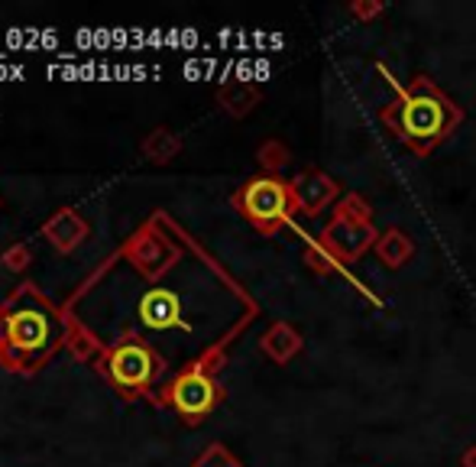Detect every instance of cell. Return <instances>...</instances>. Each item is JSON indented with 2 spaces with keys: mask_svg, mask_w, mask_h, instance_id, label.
<instances>
[{
  "mask_svg": "<svg viewBox=\"0 0 476 467\" xmlns=\"http://www.w3.org/2000/svg\"><path fill=\"white\" fill-rule=\"evenodd\" d=\"M108 367H110V376H114L120 386L139 389L153 380L156 357L143 348V344H123V348H117L114 354H110Z\"/></svg>",
  "mask_w": 476,
  "mask_h": 467,
  "instance_id": "6",
  "label": "cell"
},
{
  "mask_svg": "<svg viewBox=\"0 0 476 467\" xmlns=\"http://www.w3.org/2000/svg\"><path fill=\"white\" fill-rule=\"evenodd\" d=\"M376 71L392 88V101L379 110V120L415 156H422V159L431 156L463 124V108L447 91H441L428 75H415L402 85L386 62H376Z\"/></svg>",
  "mask_w": 476,
  "mask_h": 467,
  "instance_id": "1",
  "label": "cell"
},
{
  "mask_svg": "<svg viewBox=\"0 0 476 467\" xmlns=\"http://www.w3.org/2000/svg\"><path fill=\"white\" fill-rule=\"evenodd\" d=\"M260 348L272 364H289V360L301 354L305 341H301L299 328H292L289 321H276V325L266 331V338L260 341Z\"/></svg>",
  "mask_w": 476,
  "mask_h": 467,
  "instance_id": "8",
  "label": "cell"
},
{
  "mask_svg": "<svg viewBox=\"0 0 476 467\" xmlns=\"http://www.w3.org/2000/svg\"><path fill=\"white\" fill-rule=\"evenodd\" d=\"M178 137L176 133H169L166 127H159V130H153L147 137V143H143V149H147V156L153 159V163H169L172 156L178 153Z\"/></svg>",
  "mask_w": 476,
  "mask_h": 467,
  "instance_id": "13",
  "label": "cell"
},
{
  "mask_svg": "<svg viewBox=\"0 0 476 467\" xmlns=\"http://www.w3.org/2000/svg\"><path fill=\"white\" fill-rule=\"evenodd\" d=\"M4 260H7L10 270H24V266L30 263V250H26V247H14V250H7V257H4Z\"/></svg>",
  "mask_w": 476,
  "mask_h": 467,
  "instance_id": "16",
  "label": "cell"
},
{
  "mask_svg": "<svg viewBox=\"0 0 476 467\" xmlns=\"http://www.w3.org/2000/svg\"><path fill=\"white\" fill-rule=\"evenodd\" d=\"M71 348H75V357L85 360V357H88V350H91V341H88L85 335H78V338H71Z\"/></svg>",
  "mask_w": 476,
  "mask_h": 467,
  "instance_id": "18",
  "label": "cell"
},
{
  "mask_svg": "<svg viewBox=\"0 0 476 467\" xmlns=\"http://www.w3.org/2000/svg\"><path fill=\"white\" fill-rule=\"evenodd\" d=\"M461 464H463V467H476V444L463 452V461H461Z\"/></svg>",
  "mask_w": 476,
  "mask_h": 467,
  "instance_id": "19",
  "label": "cell"
},
{
  "mask_svg": "<svg viewBox=\"0 0 476 467\" xmlns=\"http://www.w3.org/2000/svg\"><path fill=\"white\" fill-rule=\"evenodd\" d=\"M260 163L269 169V176H276V172L285 166V147L282 143H276V140L266 143V147L260 149Z\"/></svg>",
  "mask_w": 476,
  "mask_h": 467,
  "instance_id": "15",
  "label": "cell"
},
{
  "mask_svg": "<svg viewBox=\"0 0 476 467\" xmlns=\"http://www.w3.org/2000/svg\"><path fill=\"white\" fill-rule=\"evenodd\" d=\"M292 198L295 211H301L308 218H318L321 211H328L330 205H338L344 198V188H340V182L330 179L328 172L305 169L292 179Z\"/></svg>",
  "mask_w": 476,
  "mask_h": 467,
  "instance_id": "5",
  "label": "cell"
},
{
  "mask_svg": "<svg viewBox=\"0 0 476 467\" xmlns=\"http://www.w3.org/2000/svg\"><path fill=\"white\" fill-rule=\"evenodd\" d=\"M195 467H243V464H240V461L233 458V454L227 452L224 444H211L208 452L195 461Z\"/></svg>",
  "mask_w": 476,
  "mask_h": 467,
  "instance_id": "14",
  "label": "cell"
},
{
  "mask_svg": "<svg viewBox=\"0 0 476 467\" xmlns=\"http://www.w3.org/2000/svg\"><path fill=\"white\" fill-rule=\"evenodd\" d=\"M169 403L176 405L188 422H201L221 403V386L211 380V374L192 367V370H185L182 376H176V383L169 386Z\"/></svg>",
  "mask_w": 476,
  "mask_h": 467,
  "instance_id": "4",
  "label": "cell"
},
{
  "mask_svg": "<svg viewBox=\"0 0 476 467\" xmlns=\"http://www.w3.org/2000/svg\"><path fill=\"white\" fill-rule=\"evenodd\" d=\"M233 208L243 214L260 234L272 237L285 224H292L295 214V198H292V182L279 179V176H256V179L243 182L237 195H233Z\"/></svg>",
  "mask_w": 476,
  "mask_h": 467,
  "instance_id": "3",
  "label": "cell"
},
{
  "mask_svg": "<svg viewBox=\"0 0 476 467\" xmlns=\"http://www.w3.org/2000/svg\"><path fill=\"white\" fill-rule=\"evenodd\" d=\"M46 234L59 250H71L81 237H85V221L78 218V214H71V211H59V214L46 224Z\"/></svg>",
  "mask_w": 476,
  "mask_h": 467,
  "instance_id": "11",
  "label": "cell"
},
{
  "mask_svg": "<svg viewBox=\"0 0 476 467\" xmlns=\"http://www.w3.org/2000/svg\"><path fill=\"white\" fill-rule=\"evenodd\" d=\"M379 241V231L373 227V208L363 202V195L347 192L338 205H334V214L324 224L321 237H318V247L328 253L330 260H340V263H354L360 260L367 250H373Z\"/></svg>",
  "mask_w": 476,
  "mask_h": 467,
  "instance_id": "2",
  "label": "cell"
},
{
  "mask_svg": "<svg viewBox=\"0 0 476 467\" xmlns=\"http://www.w3.org/2000/svg\"><path fill=\"white\" fill-rule=\"evenodd\" d=\"M137 260H139V266H143L147 272L159 276L162 270H169L172 253L166 250V243L156 241V237H143V241H139V247H137Z\"/></svg>",
  "mask_w": 476,
  "mask_h": 467,
  "instance_id": "12",
  "label": "cell"
},
{
  "mask_svg": "<svg viewBox=\"0 0 476 467\" xmlns=\"http://www.w3.org/2000/svg\"><path fill=\"white\" fill-rule=\"evenodd\" d=\"M373 250H376V257L383 260L389 270H399V266H405L408 260H412L415 243H412V237H408L402 227H386V231H379V241Z\"/></svg>",
  "mask_w": 476,
  "mask_h": 467,
  "instance_id": "10",
  "label": "cell"
},
{
  "mask_svg": "<svg viewBox=\"0 0 476 467\" xmlns=\"http://www.w3.org/2000/svg\"><path fill=\"white\" fill-rule=\"evenodd\" d=\"M46 319L39 311H16L7 321V341L20 350H33L46 341Z\"/></svg>",
  "mask_w": 476,
  "mask_h": 467,
  "instance_id": "9",
  "label": "cell"
},
{
  "mask_svg": "<svg viewBox=\"0 0 476 467\" xmlns=\"http://www.w3.org/2000/svg\"><path fill=\"white\" fill-rule=\"evenodd\" d=\"M350 10H354L357 16H363V20H367V16L383 14V4H369V7H367V4H354V7H350Z\"/></svg>",
  "mask_w": 476,
  "mask_h": 467,
  "instance_id": "17",
  "label": "cell"
},
{
  "mask_svg": "<svg viewBox=\"0 0 476 467\" xmlns=\"http://www.w3.org/2000/svg\"><path fill=\"white\" fill-rule=\"evenodd\" d=\"M139 319L153 331H166V328L182 325V302L169 289H153L139 299Z\"/></svg>",
  "mask_w": 476,
  "mask_h": 467,
  "instance_id": "7",
  "label": "cell"
}]
</instances>
